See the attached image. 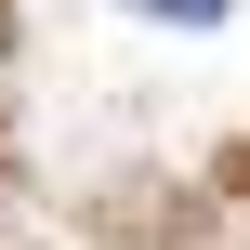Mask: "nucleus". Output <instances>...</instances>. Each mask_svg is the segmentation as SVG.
I'll list each match as a JSON object with an SVG mask.
<instances>
[{"label":"nucleus","mask_w":250,"mask_h":250,"mask_svg":"<svg viewBox=\"0 0 250 250\" xmlns=\"http://www.w3.org/2000/svg\"><path fill=\"white\" fill-rule=\"evenodd\" d=\"M132 13H158V26H211L224 0H132Z\"/></svg>","instance_id":"f257e3e1"}]
</instances>
